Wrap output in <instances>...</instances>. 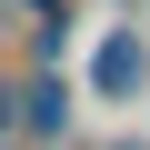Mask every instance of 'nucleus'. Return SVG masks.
I'll return each instance as SVG.
<instances>
[{"label": "nucleus", "mask_w": 150, "mask_h": 150, "mask_svg": "<svg viewBox=\"0 0 150 150\" xmlns=\"http://www.w3.org/2000/svg\"><path fill=\"white\" fill-rule=\"evenodd\" d=\"M70 130V90L60 80H20V140H60Z\"/></svg>", "instance_id": "1"}, {"label": "nucleus", "mask_w": 150, "mask_h": 150, "mask_svg": "<svg viewBox=\"0 0 150 150\" xmlns=\"http://www.w3.org/2000/svg\"><path fill=\"white\" fill-rule=\"evenodd\" d=\"M130 80H140V40H110L100 50V90H130Z\"/></svg>", "instance_id": "2"}, {"label": "nucleus", "mask_w": 150, "mask_h": 150, "mask_svg": "<svg viewBox=\"0 0 150 150\" xmlns=\"http://www.w3.org/2000/svg\"><path fill=\"white\" fill-rule=\"evenodd\" d=\"M0 20H30V30H60L70 0H0Z\"/></svg>", "instance_id": "3"}, {"label": "nucleus", "mask_w": 150, "mask_h": 150, "mask_svg": "<svg viewBox=\"0 0 150 150\" xmlns=\"http://www.w3.org/2000/svg\"><path fill=\"white\" fill-rule=\"evenodd\" d=\"M0 140H20V80H0Z\"/></svg>", "instance_id": "4"}, {"label": "nucleus", "mask_w": 150, "mask_h": 150, "mask_svg": "<svg viewBox=\"0 0 150 150\" xmlns=\"http://www.w3.org/2000/svg\"><path fill=\"white\" fill-rule=\"evenodd\" d=\"M110 150H140V140H110Z\"/></svg>", "instance_id": "5"}, {"label": "nucleus", "mask_w": 150, "mask_h": 150, "mask_svg": "<svg viewBox=\"0 0 150 150\" xmlns=\"http://www.w3.org/2000/svg\"><path fill=\"white\" fill-rule=\"evenodd\" d=\"M0 150H10V140H0Z\"/></svg>", "instance_id": "6"}, {"label": "nucleus", "mask_w": 150, "mask_h": 150, "mask_svg": "<svg viewBox=\"0 0 150 150\" xmlns=\"http://www.w3.org/2000/svg\"><path fill=\"white\" fill-rule=\"evenodd\" d=\"M0 30H10V20H0Z\"/></svg>", "instance_id": "7"}]
</instances>
